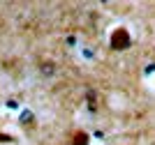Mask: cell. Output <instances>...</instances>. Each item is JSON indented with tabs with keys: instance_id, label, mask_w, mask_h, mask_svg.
Segmentation results:
<instances>
[{
	"instance_id": "1",
	"label": "cell",
	"mask_w": 155,
	"mask_h": 145,
	"mask_svg": "<svg viewBox=\"0 0 155 145\" xmlns=\"http://www.w3.org/2000/svg\"><path fill=\"white\" fill-rule=\"evenodd\" d=\"M114 46H127V35H125L123 30H118V35H114Z\"/></svg>"
}]
</instances>
